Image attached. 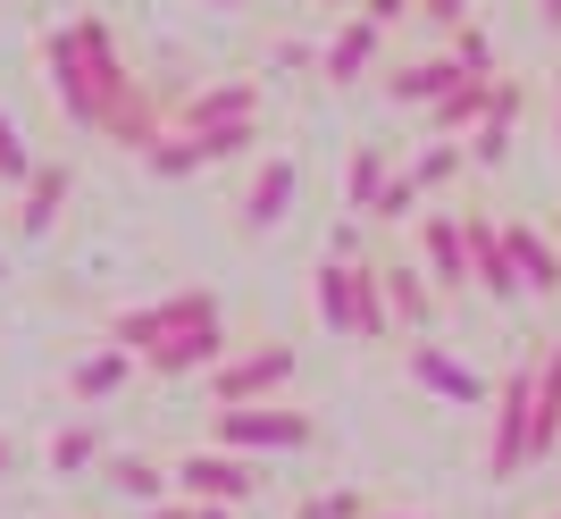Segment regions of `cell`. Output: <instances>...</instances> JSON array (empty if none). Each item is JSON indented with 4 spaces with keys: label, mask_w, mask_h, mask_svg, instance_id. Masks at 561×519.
Wrapping results in <instances>:
<instances>
[{
    "label": "cell",
    "mask_w": 561,
    "mask_h": 519,
    "mask_svg": "<svg viewBox=\"0 0 561 519\" xmlns=\"http://www.w3.org/2000/svg\"><path fill=\"white\" fill-rule=\"evenodd\" d=\"M43 68H50V93L68 109L76 135H101L117 151H151V142L176 126V93H151L142 76H126L117 59V34L110 18H68L43 34Z\"/></svg>",
    "instance_id": "cell-1"
},
{
    "label": "cell",
    "mask_w": 561,
    "mask_h": 519,
    "mask_svg": "<svg viewBox=\"0 0 561 519\" xmlns=\"http://www.w3.org/2000/svg\"><path fill=\"white\" fill-rule=\"evenodd\" d=\"M319 319H328L344 344H377V335H394L386 277L360 268V260H319Z\"/></svg>",
    "instance_id": "cell-2"
},
{
    "label": "cell",
    "mask_w": 561,
    "mask_h": 519,
    "mask_svg": "<svg viewBox=\"0 0 561 519\" xmlns=\"http://www.w3.org/2000/svg\"><path fill=\"white\" fill-rule=\"evenodd\" d=\"M252 142H260V118H227V126H168V135L142 151V168H151L160 185H185V176H202V168L243 160Z\"/></svg>",
    "instance_id": "cell-3"
},
{
    "label": "cell",
    "mask_w": 561,
    "mask_h": 519,
    "mask_svg": "<svg viewBox=\"0 0 561 519\" xmlns=\"http://www.w3.org/2000/svg\"><path fill=\"white\" fill-rule=\"evenodd\" d=\"M210 445L227 452H310L319 445V419L310 411H285V402H243V411H210Z\"/></svg>",
    "instance_id": "cell-4"
},
{
    "label": "cell",
    "mask_w": 561,
    "mask_h": 519,
    "mask_svg": "<svg viewBox=\"0 0 561 519\" xmlns=\"http://www.w3.org/2000/svg\"><path fill=\"white\" fill-rule=\"evenodd\" d=\"M537 461V360H519L503 394H494V427H486V477H519Z\"/></svg>",
    "instance_id": "cell-5"
},
{
    "label": "cell",
    "mask_w": 561,
    "mask_h": 519,
    "mask_svg": "<svg viewBox=\"0 0 561 519\" xmlns=\"http://www.w3.org/2000/svg\"><path fill=\"white\" fill-rule=\"evenodd\" d=\"M218 319V293L210 285H193V293H168V302H142V310H117L110 319V344H126V353H160V344H176V335L210 327Z\"/></svg>",
    "instance_id": "cell-6"
},
{
    "label": "cell",
    "mask_w": 561,
    "mask_h": 519,
    "mask_svg": "<svg viewBox=\"0 0 561 519\" xmlns=\"http://www.w3.org/2000/svg\"><path fill=\"white\" fill-rule=\"evenodd\" d=\"M294 344H234L227 360H218V378H210V394H218V411H243V402H277L285 385H294Z\"/></svg>",
    "instance_id": "cell-7"
},
{
    "label": "cell",
    "mask_w": 561,
    "mask_h": 519,
    "mask_svg": "<svg viewBox=\"0 0 561 519\" xmlns=\"http://www.w3.org/2000/svg\"><path fill=\"white\" fill-rule=\"evenodd\" d=\"M252 452H227V445H202V452H185V461H176V495L185 503H252Z\"/></svg>",
    "instance_id": "cell-8"
},
{
    "label": "cell",
    "mask_w": 561,
    "mask_h": 519,
    "mask_svg": "<svg viewBox=\"0 0 561 519\" xmlns=\"http://www.w3.org/2000/svg\"><path fill=\"white\" fill-rule=\"evenodd\" d=\"M294 201H302V160H268L252 176V193H243L234 227H243V235H277L285 218H294Z\"/></svg>",
    "instance_id": "cell-9"
},
{
    "label": "cell",
    "mask_w": 561,
    "mask_h": 519,
    "mask_svg": "<svg viewBox=\"0 0 561 519\" xmlns=\"http://www.w3.org/2000/svg\"><path fill=\"white\" fill-rule=\"evenodd\" d=\"M461 227H469V285H478V293H494V302H519V293H528V285H519V260H512V235H503V227H494V218H478V210H469Z\"/></svg>",
    "instance_id": "cell-10"
},
{
    "label": "cell",
    "mask_w": 561,
    "mask_h": 519,
    "mask_svg": "<svg viewBox=\"0 0 561 519\" xmlns=\"http://www.w3.org/2000/svg\"><path fill=\"white\" fill-rule=\"evenodd\" d=\"M519 109H528V93H519V76H494V101H486V118L469 126V168H503L512 160V135H519Z\"/></svg>",
    "instance_id": "cell-11"
},
{
    "label": "cell",
    "mask_w": 561,
    "mask_h": 519,
    "mask_svg": "<svg viewBox=\"0 0 561 519\" xmlns=\"http://www.w3.org/2000/svg\"><path fill=\"white\" fill-rule=\"evenodd\" d=\"M377 50H386V25L344 18L328 43H319V76H328V84H360V76H377Z\"/></svg>",
    "instance_id": "cell-12"
},
{
    "label": "cell",
    "mask_w": 561,
    "mask_h": 519,
    "mask_svg": "<svg viewBox=\"0 0 561 519\" xmlns=\"http://www.w3.org/2000/svg\"><path fill=\"white\" fill-rule=\"evenodd\" d=\"M461 76H469V68L453 59V50H427V59H402V68L386 76V101H394V109H436Z\"/></svg>",
    "instance_id": "cell-13"
},
{
    "label": "cell",
    "mask_w": 561,
    "mask_h": 519,
    "mask_svg": "<svg viewBox=\"0 0 561 519\" xmlns=\"http://www.w3.org/2000/svg\"><path fill=\"white\" fill-rule=\"evenodd\" d=\"M68 193H76V168H68V160H43V168L18 185V227H25V235H50V227H59V210H68Z\"/></svg>",
    "instance_id": "cell-14"
},
{
    "label": "cell",
    "mask_w": 561,
    "mask_h": 519,
    "mask_svg": "<svg viewBox=\"0 0 561 519\" xmlns=\"http://www.w3.org/2000/svg\"><path fill=\"white\" fill-rule=\"evenodd\" d=\"M227 118H260V84H252V76H227V84L176 93V126H227Z\"/></svg>",
    "instance_id": "cell-15"
},
{
    "label": "cell",
    "mask_w": 561,
    "mask_h": 519,
    "mask_svg": "<svg viewBox=\"0 0 561 519\" xmlns=\"http://www.w3.org/2000/svg\"><path fill=\"white\" fill-rule=\"evenodd\" d=\"M411 378L427 385V394H445V402H486V378H478V369H469L461 353H445V344H411Z\"/></svg>",
    "instance_id": "cell-16"
},
{
    "label": "cell",
    "mask_w": 561,
    "mask_h": 519,
    "mask_svg": "<svg viewBox=\"0 0 561 519\" xmlns=\"http://www.w3.org/2000/svg\"><path fill=\"white\" fill-rule=\"evenodd\" d=\"M234 344H227V319H210V327H193V335H176V344H160L151 353V369L160 378H193V369H218Z\"/></svg>",
    "instance_id": "cell-17"
},
{
    "label": "cell",
    "mask_w": 561,
    "mask_h": 519,
    "mask_svg": "<svg viewBox=\"0 0 561 519\" xmlns=\"http://www.w3.org/2000/svg\"><path fill=\"white\" fill-rule=\"evenodd\" d=\"M135 360H142V353H126V344H101V353H84V360L68 369V394H76V402H110L117 385L135 378Z\"/></svg>",
    "instance_id": "cell-18"
},
{
    "label": "cell",
    "mask_w": 561,
    "mask_h": 519,
    "mask_svg": "<svg viewBox=\"0 0 561 519\" xmlns=\"http://www.w3.org/2000/svg\"><path fill=\"white\" fill-rule=\"evenodd\" d=\"M101 477H110L126 503H142V511H151V503H168V486H176V470H160L151 452H110V461H101Z\"/></svg>",
    "instance_id": "cell-19"
},
{
    "label": "cell",
    "mask_w": 561,
    "mask_h": 519,
    "mask_svg": "<svg viewBox=\"0 0 561 519\" xmlns=\"http://www.w3.org/2000/svg\"><path fill=\"white\" fill-rule=\"evenodd\" d=\"M427 277H436V293L469 285V227L461 218H427Z\"/></svg>",
    "instance_id": "cell-20"
},
{
    "label": "cell",
    "mask_w": 561,
    "mask_h": 519,
    "mask_svg": "<svg viewBox=\"0 0 561 519\" xmlns=\"http://www.w3.org/2000/svg\"><path fill=\"white\" fill-rule=\"evenodd\" d=\"M386 185H394V160H386L377 142H352V160H344V210H352V218H369Z\"/></svg>",
    "instance_id": "cell-21"
},
{
    "label": "cell",
    "mask_w": 561,
    "mask_h": 519,
    "mask_svg": "<svg viewBox=\"0 0 561 519\" xmlns=\"http://www.w3.org/2000/svg\"><path fill=\"white\" fill-rule=\"evenodd\" d=\"M486 101H494V76H461V84H453V93L427 109V135H453V142H461L469 126L486 118Z\"/></svg>",
    "instance_id": "cell-22"
},
{
    "label": "cell",
    "mask_w": 561,
    "mask_h": 519,
    "mask_svg": "<svg viewBox=\"0 0 561 519\" xmlns=\"http://www.w3.org/2000/svg\"><path fill=\"white\" fill-rule=\"evenodd\" d=\"M503 235H512V260H519V285H528V293H561V243H545L537 227H503Z\"/></svg>",
    "instance_id": "cell-23"
},
{
    "label": "cell",
    "mask_w": 561,
    "mask_h": 519,
    "mask_svg": "<svg viewBox=\"0 0 561 519\" xmlns=\"http://www.w3.org/2000/svg\"><path fill=\"white\" fill-rule=\"evenodd\" d=\"M386 277V310H394V327L420 335L427 319H436V293H427V268H377Z\"/></svg>",
    "instance_id": "cell-24"
},
{
    "label": "cell",
    "mask_w": 561,
    "mask_h": 519,
    "mask_svg": "<svg viewBox=\"0 0 561 519\" xmlns=\"http://www.w3.org/2000/svg\"><path fill=\"white\" fill-rule=\"evenodd\" d=\"M101 461H110V445H101L93 419H68L59 436H50V470L59 477H84V470H101Z\"/></svg>",
    "instance_id": "cell-25"
},
{
    "label": "cell",
    "mask_w": 561,
    "mask_h": 519,
    "mask_svg": "<svg viewBox=\"0 0 561 519\" xmlns=\"http://www.w3.org/2000/svg\"><path fill=\"white\" fill-rule=\"evenodd\" d=\"M461 168H469V142H453V135H427V151L411 160V176H420L427 193H445L453 176H461Z\"/></svg>",
    "instance_id": "cell-26"
},
{
    "label": "cell",
    "mask_w": 561,
    "mask_h": 519,
    "mask_svg": "<svg viewBox=\"0 0 561 519\" xmlns=\"http://www.w3.org/2000/svg\"><path fill=\"white\" fill-rule=\"evenodd\" d=\"M420 201H427V185H420V176H411V168H394V185H386V193H377V227H402V218H420Z\"/></svg>",
    "instance_id": "cell-27"
},
{
    "label": "cell",
    "mask_w": 561,
    "mask_h": 519,
    "mask_svg": "<svg viewBox=\"0 0 561 519\" xmlns=\"http://www.w3.org/2000/svg\"><path fill=\"white\" fill-rule=\"evenodd\" d=\"M453 59H461L469 76H494V34L486 25H453Z\"/></svg>",
    "instance_id": "cell-28"
},
{
    "label": "cell",
    "mask_w": 561,
    "mask_h": 519,
    "mask_svg": "<svg viewBox=\"0 0 561 519\" xmlns=\"http://www.w3.org/2000/svg\"><path fill=\"white\" fill-rule=\"evenodd\" d=\"M34 168H43V160H34V151H25V135H18V126L0 118V185H25V176H34Z\"/></svg>",
    "instance_id": "cell-29"
},
{
    "label": "cell",
    "mask_w": 561,
    "mask_h": 519,
    "mask_svg": "<svg viewBox=\"0 0 561 519\" xmlns=\"http://www.w3.org/2000/svg\"><path fill=\"white\" fill-rule=\"evenodd\" d=\"M294 519H369V503H360V486H335V495H310Z\"/></svg>",
    "instance_id": "cell-30"
},
{
    "label": "cell",
    "mask_w": 561,
    "mask_h": 519,
    "mask_svg": "<svg viewBox=\"0 0 561 519\" xmlns=\"http://www.w3.org/2000/svg\"><path fill=\"white\" fill-rule=\"evenodd\" d=\"M268 68H277V76H302V68H319V50H302V43H277V50H268Z\"/></svg>",
    "instance_id": "cell-31"
},
{
    "label": "cell",
    "mask_w": 561,
    "mask_h": 519,
    "mask_svg": "<svg viewBox=\"0 0 561 519\" xmlns=\"http://www.w3.org/2000/svg\"><path fill=\"white\" fill-rule=\"evenodd\" d=\"M328 260H360V218H335V235H328Z\"/></svg>",
    "instance_id": "cell-32"
},
{
    "label": "cell",
    "mask_w": 561,
    "mask_h": 519,
    "mask_svg": "<svg viewBox=\"0 0 561 519\" xmlns=\"http://www.w3.org/2000/svg\"><path fill=\"white\" fill-rule=\"evenodd\" d=\"M427 25H469V0H420Z\"/></svg>",
    "instance_id": "cell-33"
},
{
    "label": "cell",
    "mask_w": 561,
    "mask_h": 519,
    "mask_svg": "<svg viewBox=\"0 0 561 519\" xmlns=\"http://www.w3.org/2000/svg\"><path fill=\"white\" fill-rule=\"evenodd\" d=\"M142 519H202V503H151Z\"/></svg>",
    "instance_id": "cell-34"
},
{
    "label": "cell",
    "mask_w": 561,
    "mask_h": 519,
    "mask_svg": "<svg viewBox=\"0 0 561 519\" xmlns=\"http://www.w3.org/2000/svg\"><path fill=\"white\" fill-rule=\"evenodd\" d=\"M537 25H545V34H561V0H537Z\"/></svg>",
    "instance_id": "cell-35"
},
{
    "label": "cell",
    "mask_w": 561,
    "mask_h": 519,
    "mask_svg": "<svg viewBox=\"0 0 561 519\" xmlns=\"http://www.w3.org/2000/svg\"><path fill=\"white\" fill-rule=\"evenodd\" d=\"M0 477H18V445L9 436H0Z\"/></svg>",
    "instance_id": "cell-36"
},
{
    "label": "cell",
    "mask_w": 561,
    "mask_h": 519,
    "mask_svg": "<svg viewBox=\"0 0 561 519\" xmlns=\"http://www.w3.org/2000/svg\"><path fill=\"white\" fill-rule=\"evenodd\" d=\"M202 519H227V503H202Z\"/></svg>",
    "instance_id": "cell-37"
},
{
    "label": "cell",
    "mask_w": 561,
    "mask_h": 519,
    "mask_svg": "<svg viewBox=\"0 0 561 519\" xmlns=\"http://www.w3.org/2000/svg\"><path fill=\"white\" fill-rule=\"evenodd\" d=\"M553 142H561V93H553Z\"/></svg>",
    "instance_id": "cell-38"
},
{
    "label": "cell",
    "mask_w": 561,
    "mask_h": 519,
    "mask_svg": "<svg viewBox=\"0 0 561 519\" xmlns=\"http://www.w3.org/2000/svg\"><path fill=\"white\" fill-rule=\"evenodd\" d=\"M369 519H411V511H369Z\"/></svg>",
    "instance_id": "cell-39"
},
{
    "label": "cell",
    "mask_w": 561,
    "mask_h": 519,
    "mask_svg": "<svg viewBox=\"0 0 561 519\" xmlns=\"http://www.w3.org/2000/svg\"><path fill=\"white\" fill-rule=\"evenodd\" d=\"M319 9H352V0H319Z\"/></svg>",
    "instance_id": "cell-40"
},
{
    "label": "cell",
    "mask_w": 561,
    "mask_h": 519,
    "mask_svg": "<svg viewBox=\"0 0 561 519\" xmlns=\"http://www.w3.org/2000/svg\"><path fill=\"white\" fill-rule=\"evenodd\" d=\"M210 9H227V0H210Z\"/></svg>",
    "instance_id": "cell-41"
}]
</instances>
